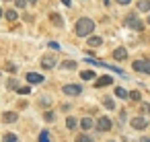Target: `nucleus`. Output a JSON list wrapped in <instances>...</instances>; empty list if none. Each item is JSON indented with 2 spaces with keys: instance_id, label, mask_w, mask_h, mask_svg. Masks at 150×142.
<instances>
[{
  "instance_id": "obj_1",
  "label": "nucleus",
  "mask_w": 150,
  "mask_h": 142,
  "mask_svg": "<svg viewBox=\"0 0 150 142\" xmlns=\"http://www.w3.org/2000/svg\"><path fill=\"white\" fill-rule=\"evenodd\" d=\"M93 31H95V21H93V19L82 17V19H78V21H76V35L86 37V35H91Z\"/></svg>"
},
{
  "instance_id": "obj_2",
  "label": "nucleus",
  "mask_w": 150,
  "mask_h": 142,
  "mask_svg": "<svg viewBox=\"0 0 150 142\" xmlns=\"http://www.w3.org/2000/svg\"><path fill=\"white\" fill-rule=\"evenodd\" d=\"M125 25L132 27V29H136V31H144V23H142L136 15H127V17H125Z\"/></svg>"
},
{
  "instance_id": "obj_3",
  "label": "nucleus",
  "mask_w": 150,
  "mask_h": 142,
  "mask_svg": "<svg viewBox=\"0 0 150 142\" xmlns=\"http://www.w3.org/2000/svg\"><path fill=\"white\" fill-rule=\"evenodd\" d=\"M62 91H64V95H68V97H78V95H82V87H80V84H64Z\"/></svg>"
},
{
  "instance_id": "obj_4",
  "label": "nucleus",
  "mask_w": 150,
  "mask_h": 142,
  "mask_svg": "<svg viewBox=\"0 0 150 142\" xmlns=\"http://www.w3.org/2000/svg\"><path fill=\"white\" fill-rule=\"evenodd\" d=\"M95 128H97L99 132H109V130L113 128V121H111L107 115H103V117L97 119V126H95Z\"/></svg>"
},
{
  "instance_id": "obj_5",
  "label": "nucleus",
  "mask_w": 150,
  "mask_h": 142,
  "mask_svg": "<svg viewBox=\"0 0 150 142\" xmlns=\"http://www.w3.org/2000/svg\"><path fill=\"white\" fill-rule=\"evenodd\" d=\"M132 128H136V130H146L148 128V121H146V117L144 115H138V117H132Z\"/></svg>"
},
{
  "instance_id": "obj_6",
  "label": "nucleus",
  "mask_w": 150,
  "mask_h": 142,
  "mask_svg": "<svg viewBox=\"0 0 150 142\" xmlns=\"http://www.w3.org/2000/svg\"><path fill=\"white\" fill-rule=\"evenodd\" d=\"M54 66H56V56L50 54V56H43V58H41V68H43V70H52Z\"/></svg>"
},
{
  "instance_id": "obj_7",
  "label": "nucleus",
  "mask_w": 150,
  "mask_h": 142,
  "mask_svg": "<svg viewBox=\"0 0 150 142\" xmlns=\"http://www.w3.org/2000/svg\"><path fill=\"white\" fill-rule=\"evenodd\" d=\"M113 84V78L111 76H99L97 80H95V87L97 89H103V87H111Z\"/></svg>"
},
{
  "instance_id": "obj_8",
  "label": "nucleus",
  "mask_w": 150,
  "mask_h": 142,
  "mask_svg": "<svg viewBox=\"0 0 150 142\" xmlns=\"http://www.w3.org/2000/svg\"><path fill=\"white\" fill-rule=\"evenodd\" d=\"M2 121L4 124H15V121H19V113L17 111H4L2 113Z\"/></svg>"
},
{
  "instance_id": "obj_9",
  "label": "nucleus",
  "mask_w": 150,
  "mask_h": 142,
  "mask_svg": "<svg viewBox=\"0 0 150 142\" xmlns=\"http://www.w3.org/2000/svg\"><path fill=\"white\" fill-rule=\"evenodd\" d=\"M113 58H115L117 62H123V60L127 58V50H125V48H115V50H113Z\"/></svg>"
},
{
  "instance_id": "obj_10",
  "label": "nucleus",
  "mask_w": 150,
  "mask_h": 142,
  "mask_svg": "<svg viewBox=\"0 0 150 142\" xmlns=\"http://www.w3.org/2000/svg\"><path fill=\"white\" fill-rule=\"evenodd\" d=\"M50 23H54L56 27H62L64 25V19H62L60 13H50Z\"/></svg>"
},
{
  "instance_id": "obj_11",
  "label": "nucleus",
  "mask_w": 150,
  "mask_h": 142,
  "mask_svg": "<svg viewBox=\"0 0 150 142\" xmlns=\"http://www.w3.org/2000/svg\"><path fill=\"white\" fill-rule=\"evenodd\" d=\"M86 43H88V48H99V45H103V39L99 35H91L86 39Z\"/></svg>"
},
{
  "instance_id": "obj_12",
  "label": "nucleus",
  "mask_w": 150,
  "mask_h": 142,
  "mask_svg": "<svg viewBox=\"0 0 150 142\" xmlns=\"http://www.w3.org/2000/svg\"><path fill=\"white\" fill-rule=\"evenodd\" d=\"M27 80H29L31 84H39V82H43V76L37 74V72H29V74H27Z\"/></svg>"
},
{
  "instance_id": "obj_13",
  "label": "nucleus",
  "mask_w": 150,
  "mask_h": 142,
  "mask_svg": "<svg viewBox=\"0 0 150 142\" xmlns=\"http://www.w3.org/2000/svg\"><path fill=\"white\" fill-rule=\"evenodd\" d=\"M60 68H62V70H76V68H78V64H76L74 60H64Z\"/></svg>"
},
{
  "instance_id": "obj_14",
  "label": "nucleus",
  "mask_w": 150,
  "mask_h": 142,
  "mask_svg": "<svg viewBox=\"0 0 150 142\" xmlns=\"http://www.w3.org/2000/svg\"><path fill=\"white\" fill-rule=\"evenodd\" d=\"M93 126H97V124H95L91 117H82V119H80V128H82V130H91Z\"/></svg>"
},
{
  "instance_id": "obj_15",
  "label": "nucleus",
  "mask_w": 150,
  "mask_h": 142,
  "mask_svg": "<svg viewBox=\"0 0 150 142\" xmlns=\"http://www.w3.org/2000/svg\"><path fill=\"white\" fill-rule=\"evenodd\" d=\"M115 97H119V99H129V93H127L125 89H121V87H115Z\"/></svg>"
},
{
  "instance_id": "obj_16",
  "label": "nucleus",
  "mask_w": 150,
  "mask_h": 142,
  "mask_svg": "<svg viewBox=\"0 0 150 142\" xmlns=\"http://www.w3.org/2000/svg\"><path fill=\"white\" fill-rule=\"evenodd\" d=\"M138 11L148 13V11H150V0H140V2H138Z\"/></svg>"
},
{
  "instance_id": "obj_17",
  "label": "nucleus",
  "mask_w": 150,
  "mask_h": 142,
  "mask_svg": "<svg viewBox=\"0 0 150 142\" xmlns=\"http://www.w3.org/2000/svg\"><path fill=\"white\" fill-rule=\"evenodd\" d=\"M80 78L82 80H93L95 78V70H82L80 72Z\"/></svg>"
},
{
  "instance_id": "obj_18",
  "label": "nucleus",
  "mask_w": 150,
  "mask_h": 142,
  "mask_svg": "<svg viewBox=\"0 0 150 142\" xmlns=\"http://www.w3.org/2000/svg\"><path fill=\"white\" fill-rule=\"evenodd\" d=\"M103 105L107 107V109H115V101H113V97H103Z\"/></svg>"
},
{
  "instance_id": "obj_19",
  "label": "nucleus",
  "mask_w": 150,
  "mask_h": 142,
  "mask_svg": "<svg viewBox=\"0 0 150 142\" xmlns=\"http://www.w3.org/2000/svg\"><path fill=\"white\" fill-rule=\"evenodd\" d=\"M78 124H80V121H78L76 117H66V128H68V130H74Z\"/></svg>"
},
{
  "instance_id": "obj_20",
  "label": "nucleus",
  "mask_w": 150,
  "mask_h": 142,
  "mask_svg": "<svg viewBox=\"0 0 150 142\" xmlns=\"http://www.w3.org/2000/svg\"><path fill=\"white\" fill-rule=\"evenodd\" d=\"M132 68H134L136 72H142V74H144V60H136V62L132 64Z\"/></svg>"
},
{
  "instance_id": "obj_21",
  "label": "nucleus",
  "mask_w": 150,
  "mask_h": 142,
  "mask_svg": "<svg viewBox=\"0 0 150 142\" xmlns=\"http://www.w3.org/2000/svg\"><path fill=\"white\" fill-rule=\"evenodd\" d=\"M6 87H8V89H13V91H19V89H21L17 78H8V80H6Z\"/></svg>"
},
{
  "instance_id": "obj_22",
  "label": "nucleus",
  "mask_w": 150,
  "mask_h": 142,
  "mask_svg": "<svg viewBox=\"0 0 150 142\" xmlns=\"http://www.w3.org/2000/svg\"><path fill=\"white\" fill-rule=\"evenodd\" d=\"M140 115H150V103H140Z\"/></svg>"
},
{
  "instance_id": "obj_23",
  "label": "nucleus",
  "mask_w": 150,
  "mask_h": 142,
  "mask_svg": "<svg viewBox=\"0 0 150 142\" xmlns=\"http://www.w3.org/2000/svg\"><path fill=\"white\" fill-rule=\"evenodd\" d=\"M2 142H19V136L17 134H4V138H2Z\"/></svg>"
},
{
  "instance_id": "obj_24",
  "label": "nucleus",
  "mask_w": 150,
  "mask_h": 142,
  "mask_svg": "<svg viewBox=\"0 0 150 142\" xmlns=\"http://www.w3.org/2000/svg\"><path fill=\"white\" fill-rule=\"evenodd\" d=\"M39 142H52V134H50L47 130H43V132L39 134Z\"/></svg>"
},
{
  "instance_id": "obj_25",
  "label": "nucleus",
  "mask_w": 150,
  "mask_h": 142,
  "mask_svg": "<svg viewBox=\"0 0 150 142\" xmlns=\"http://www.w3.org/2000/svg\"><path fill=\"white\" fill-rule=\"evenodd\" d=\"M4 17H6V21H17V17H19V15H17V11H6V13H4Z\"/></svg>"
},
{
  "instance_id": "obj_26",
  "label": "nucleus",
  "mask_w": 150,
  "mask_h": 142,
  "mask_svg": "<svg viewBox=\"0 0 150 142\" xmlns=\"http://www.w3.org/2000/svg\"><path fill=\"white\" fill-rule=\"evenodd\" d=\"M76 142H95L88 134H80V136H76Z\"/></svg>"
},
{
  "instance_id": "obj_27",
  "label": "nucleus",
  "mask_w": 150,
  "mask_h": 142,
  "mask_svg": "<svg viewBox=\"0 0 150 142\" xmlns=\"http://www.w3.org/2000/svg\"><path fill=\"white\" fill-rule=\"evenodd\" d=\"M4 68H6V72H13V74L17 72V66H15L13 62H6V64H4Z\"/></svg>"
},
{
  "instance_id": "obj_28",
  "label": "nucleus",
  "mask_w": 150,
  "mask_h": 142,
  "mask_svg": "<svg viewBox=\"0 0 150 142\" xmlns=\"http://www.w3.org/2000/svg\"><path fill=\"white\" fill-rule=\"evenodd\" d=\"M129 99H132V101H140V99H142L140 91H132V93H129Z\"/></svg>"
},
{
  "instance_id": "obj_29",
  "label": "nucleus",
  "mask_w": 150,
  "mask_h": 142,
  "mask_svg": "<svg viewBox=\"0 0 150 142\" xmlns=\"http://www.w3.org/2000/svg\"><path fill=\"white\" fill-rule=\"evenodd\" d=\"M43 117H45V121H54V119H56V113H54V111H45Z\"/></svg>"
},
{
  "instance_id": "obj_30",
  "label": "nucleus",
  "mask_w": 150,
  "mask_h": 142,
  "mask_svg": "<svg viewBox=\"0 0 150 142\" xmlns=\"http://www.w3.org/2000/svg\"><path fill=\"white\" fill-rule=\"evenodd\" d=\"M27 2H29V0H15V6H17V9H25Z\"/></svg>"
},
{
  "instance_id": "obj_31",
  "label": "nucleus",
  "mask_w": 150,
  "mask_h": 142,
  "mask_svg": "<svg viewBox=\"0 0 150 142\" xmlns=\"http://www.w3.org/2000/svg\"><path fill=\"white\" fill-rule=\"evenodd\" d=\"M17 93H19V95H29V93H31V89H29V87H21Z\"/></svg>"
},
{
  "instance_id": "obj_32",
  "label": "nucleus",
  "mask_w": 150,
  "mask_h": 142,
  "mask_svg": "<svg viewBox=\"0 0 150 142\" xmlns=\"http://www.w3.org/2000/svg\"><path fill=\"white\" fill-rule=\"evenodd\" d=\"M144 74H150V60H144Z\"/></svg>"
},
{
  "instance_id": "obj_33",
  "label": "nucleus",
  "mask_w": 150,
  "mask_h": 142,
  "mask_svg": "<svg viewBox=\"0 0 150 142\" xmlns=\"http://www.w3.org/2000/svg\"><path fill=\"white\" fill-rule=\"evenodd\" d=\"M50 48H52V50H60V45H58L56 41H50Z\"/></svg>"
},
{
  "instance_id": "obj_34",
  "label": "nucleus",
  "mask_w": 150,
  "mask_h": 142,
  "mask_svg": "<svg viewBox=\"0 0 150 142\" xmlns=\"http://www.w3.org/2000/svg\"><path fill=\"white\" fill-rule=\"evenodd\" d=\"M70 107H72V105H68V103H64V105H62V111H64V113H66V111H68V109H70Z\"/></svg>"
},
{
  "instance_id": "obj_35",
  "label": "nucleus",
  "mask_w": 150,
  "mask_h": 142,
  "mask_svg": "<svg viewBox=\"0 0 150 142\" xmlns=\"http://www.w3.org/2000/svg\"><path fill=\"white\" fill-rule=\"evenodd\" d=\"M115 2H119V4H129L132 0H115Z\"/></svg>"
},
{
  "instance_id": "obj_36",
  "label": "nucleus",
  "mask_w": 150,
  "mask_h": 142,
  "mask_svg": "<svg viewBox=\"0 0 150 142\" xmlns=\"http://www.w3.org/2000/svg\"><path fill=\"white\" fill-rule=\"evenodd\" d=\"M62 4H64V6H70V4H72V0H62Z\"/></svg>"
},
{
  "instance_id": "obj_37",
  "label": "nucleus",
  "mask_w": 150,
  "mask_h": 142,
  "mask_svg": "<svg viewBox=\"0 0 150 142\" xmlns=\"http://www.w3.org/2000/svg\"><path fill=\"white\" fill-rule=\"evenodd\" d=\"M140 142H150V138H142V140H140Z\"/></svg>"
},
{
  "instance_id": "obj_38",
  "label": "nucleus",
  "mask_w": 150,
  "mask_h": 142,
  "mask_svg": "<svg viewBox=\"0 0 150 142\" xmlns=\"http://www.w3.org/2000/svg\"><path fill=\"white\" fill-rule=\"evenodd\" d=\"M29 2H31V4H35V2H37V0H29Z\"/></svg>"
},
{
  "instance_id": "obj_39",
  "label": "nucleus",
  "mask_w": 150,
  "mask_h": 142,
  "mask_svg": "<svg viewBox=\"0 0 150 142\" xmlns=\"http://www.w3.org/2000/svg\"><path fill=\"white\" fill-rule=\"evenodd\" d=\"M148 25H150V17H148Z\"/></svg>"
}]
</instances>
